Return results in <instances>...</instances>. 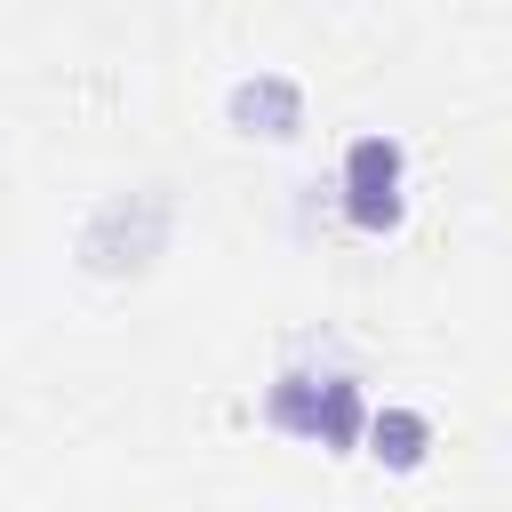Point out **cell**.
I'll use <instances>...</instances> for the list:
<instances>
[{"mask_svg":"<svg viewBox=\"0 0 512 512\" xmlns=\"http://www.w3.org/2000/svg\"><path fill=\"white\" fill-rule=\"evenodd\" d=\"M168 224H176V200H168L160 184L120 192V200H104V208L88 216L80 264H88V272H144V264L168 248Z\"/></svg>","mask_w":512,"mask_h":512,"instance_id":"obj_1","label":"cell"},{"mask_svg":"<svg viewBox=\"0 0 512 512\" xmlns=\"http://www.w3.org/2000/svg\"><path fill=\"white\" fill-rule=\"evenodd\" d=\"M400 144L392 136H352V152H344V216L360 224V232H384V224H400Z\"/></svg>","mask_w":512,"mask_h":512,"instance_id":"obj_2","label":"cell"},{"mask_svg":"<svg viewBox=\"0 0 512 512\" xmlns=\"http://www.w3.org/2000/svg\"><path fill=\"white\" fill-rule=\"evenodd\" d=\"M232 128L240 136H296L304 128V88L296 80H280V72H256V80H240L232 88Z\"/></svg>","mask_w":512,"mask_h":512,"instance_id":"obj_3","label":"cell"},{"mask_svg":"<svg viewBox=\"0 0 512 512\" xmlns=\"http://www.w3.org/2000/svg\"><path fill=\"white\" fill-rule=\"evenodd\" d=\"M424 448H432V424H424L416 408H384V416H368V456H376V464L416 472V464H424Z\"/></svg>","mask_w":512,"mask_h":512,"instance_id":"obj_4","label":"cell"},{"mask_svg":"<svg viewBox=\"0 0 512 512\" xmlns=\"http://www.w3.org/2000/svg\"><path fill=\"white\" fill-rule=\"evenodd\" d=\"M360 432H368L360 384H352V376H320V424H312V440L344 456V448H360Z\"/></svg>","mask_w":512,"mask_h":512,"instance_id":"obj_5","label":"cell"},{"mask_svg":"<svg viewBox=\"0 0 512 512\" xmlns=\"http://www.w3.org/2000/svg\"><path fill=\"white\" fill-rule=\"evenodd\" d=\"M264 416H272L280 432L312 440V424H320V376H280V384H272V400H264Z\"/></svg>","mask_w":512,"mask_h":512,"instance_id":"obj_6","label":"cell"}]
</instances>
